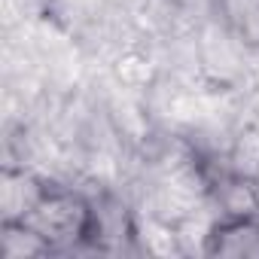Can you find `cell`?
<instances>
[{
	"instance_id": "obj_2",
	"label": "cell",
	"mask_w": 259,
	"mask_h": 259,
	"mask_svg": "<svg viewBox=\"0 0 259 259\" xmlns=\"http://www.w3.org/2000/svg\"><path fill=\"white\" fill-rule=\"evenodd\" d=\"M46 189L37 186V180L7 171L4 174V186H0V207H4V223H25L37 204L43 201Z\"/></svg>"
},
{
	"instance_id": "obj_1",
	"label": "cell",
	"mask_w": 259,
	"mask_h": 259,
	"mask_svg": "<svg viewBox=\"0 0 259 259\" xmlns=\"http://www.w3.org/2000/svg\"><path fill=\"white\" fill-rule=\"evenodd\" d=\"M25 223H31L52 244L55 238H73V232H82L85 223H89V213L70 195H61V192L52 195V192H46L43 201L37 204V210Z\"/></svg>"
},
{
	"instance_id": "obj_3",
	"label": "cell",
	"mask_w": 259,
	"mask_h": 259,
	"mask_svg": "<svg viewBox=\"0 0 259 259\" xmlns=\"http://www.w3.org/2000/svg\"><path fill=\"white\" fill-rule=\"evenodd\" d=\"M210 253L226 256H256L259 253V226L250 217H232L217 226L210 235Z\"/></svg>"
},
{
	"instance_id": "obj_5",
	"label": "cell",
	"mask_w": 259,
	"mask_h": 259,
	"mask_svg": "<svg viewBox=\"0 0 259 259\" xmlns=\"http://www.w3.org/2000/svg\"><path fill=\"white\" fill-rule=\"evenodd\" d=\"M232 171L241 180H256L259 177V132H244L235 147H232Z\"/></svg>"
},
{
	"instance_id": "obj_4",
	"label": "cell",
	"mask_w": 259,
	"mask_h": 259,
	"mask_svg": "<svg viewBox=\"0 0 259 259\" xmlns=\"http://www.w3.org/2000/svg\"><path fill=\"white\" fill-rule=\"evenodd\" d=\"M49 241L31 226V223H4V235H0V250L10 259H22V256H40L49 253Z\"/></svg>"
}]
</instances>
